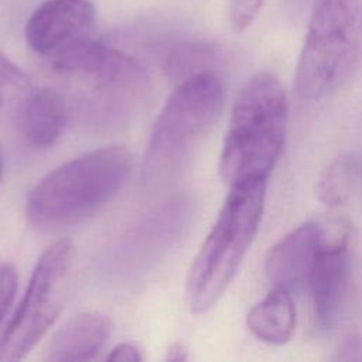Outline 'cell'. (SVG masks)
<instances>
[{
	"instance_id": "obj_7",
	"label": "cell",
	"mask_w": 362,
	"mask_h": 362,
	"mask_svg": "<svg viewBox=\"0 0 362 362\" xmlns=\"http://www.w3.org/2000/svg\"><path fill=\"white\" fill-rule=\"evenodd\" d=\"M74 247L57 240L38 259L25 293L0 341V361L25 358L58 318L66 291Z\"/></svg>"
},
{
	"instance_id": "obj_22",
	"label": "cell",
	"mask_w": 362,
	"mask_h": 362,
	"mask_svg": "<svg viewBox=\"0 0 362 362\" xmlns=\"http://www.w3.org/2000/svg\"><path fill=\"white\" fill-rule=\"evenodd\" d=\"M3 173H4V164H3L1 154H0V182H1V180H3Z\"/></svg>"
},
{
	"instance_id": "obj_13",
	"label": "cell",
	"mask_w": 362,
	"mask_h": 362,
	"mask_svg": "<svg viewBox=\"0 0 362 362\" xmlns=\"http://www.w3.org/2000/svg\"><path fill=\"white\" fill-rule=\"evenodd\" d=\"M250 334L269 345L286 344L296 327V308L291 294L272 287L263 300L255 304L246 317Z\"/></svg>"
},
{
	"instance_id": "obj_6",
	"label": "cell",
	"mask_w": 362,
	"mask_h": 362,
	"mask_svg": "<svg viewBox=\"0 0 362 362\" xmlns=\"http://www.w3.org/2000/svg\"><path fill=\"white\" fill-rule=\"evenodd\" d=\"M48 61L58 75L85 92V102L103 113L132 107L147 88L146 74L134 58L89 35L65 45Z\"/></svg>"
},
{
	"instance_id": "obj_4",
	"label": "cell",
	"mask_w": 362,
	"mask_h": 362,
	"mask_svg": "<svg viewBox=\"0 0 362 362\" xmlns=\"http://www.w3.org/2000/svg\"><path fill=\"white\" fill-rule=\"evenodd\" d=\"M362 51V0H315L294 88L301 99H321L349 76Z\"/></svg>"
},
{
	"instance_id": "obj_16",
	"label": "cell",
	"mask_w": 362,
	"mask_h": 362,
	"mask_svg": "<svg viewBox=\"0 0 362 362\" xmlns=\"http://www.w3.org/2000/svg\"><path fill=\"white\" fill-rule=\"evenodd\" d=\"M30 90L28 76L0 51V109L21 102Z\"/></svg>"
},
{
	"instance_id": "obj_15",
	"label": "cell",
	"mask_w": 362,
	"mask_h": 362,
	"mask_svg": "<svg viewBox=\"0 0 362 362\" xmlns=\"http://www.w3.org/2000/svg\"><path fill=\"white\" fill-rule=\"evenodd\" d=\"M211 59V49L199 44H187L175 48L167 58L165 68L171 79L181 82L182 79L209 69L206 62Z\"/></svg>"
},
{
	"instance_id": "obj_8",
	"label": "cell",
	"mask_w": 362,
	"mask_h": 362,
	"mask_svg": "<svg viewBox=\"0 0 362 362\" xmlns=\"http://www.w3.org/2000/svg\"><path fill=\"white\" fill-rule=\"evenodd\" d=\"M318 221L321 245L308 287L313 296L315 320L322 329H329L339 318L346 290L349 226L339 218Z\"/></svg>"
},
{
	"instance_id": "obj_17",
	"label": "cell",
	"mask_w": 362,
	"mask_h": 362,
	"mask_svg": "<svg viewBox=\"0 0 362 362\" xmlns=\"http://www.w3.org/2000/svg\"><path fill=\"white\" fill-rule=\"evenodd\" d=\"M264 0H230L229 21L233 30L242 31L247 28L256 18Z\"/></svg>"
},
{
	"instance_id": "obj_5",
	"label": "cell",
	"mask_w": 362,
	"mask_h": 362,
	"mask_svg": "<svg viewBox=\"0 0 362 362\" xmlns=\"http://www.w3.org/2000/svg\"><path fill=\"white\" fill-rule=\"evenodd\" d=\"M222 105L223 85L212 69L178 82L153 126L143 161V180L154 182L175 170L212 129Z\"/></svg>"
},
{
	"instance_id": "obj_1",
	"label": "cell",
	"mask_w": 362,
	"mask_h": 362,
	"mask_svg": "<svg viewBox=\"0 0 362 362\" xmlns=\"http://www.w3.org/2000/svg\"><path fill=\"white\" fill-rule=\"evenodd\" d=\"M132 168V153L119 144L66 161L30 191L25 204L28 222L54 230L86 221L122 191Z\"/></svg>"
},
{
	"instance_id": "obj_19",
	"label": "cell",
	"mask_w": 362,
	"mask_h": 362,
	"mask_svg": "<svg viewBox=\"0 0 362 362\" xmlns=\"http://www.w3.org/2000/svg\"><path fill=\"white\" fill-rule=\"evenodd\" d=\"M337 358L341 361H362V338L348 335L339 345Z\"/></svg>"
},
{
	"instance_id": "obj_14",
	"label": "cell",
	"mask_w": 362,
	"mask_h": 362,
	"mask_svg": "<svg viewBox=\"0 0 362 362\" xmlns=\"http://www.w3.org/2000/svg\"><path fill=\"white\" fill-rule=\"evenodd\" d=\"M359 168V157L355 153H342L334 158L317 181L318 199L327 206L345 204L356 187Z\"/></svg>"
},
{
	"instance_id": "obj_18",
	"label": "cell",
	"mask_w": 362,
	"mask_h": 362,
	"mask_svg": "<svg viewBox=\"0 0 362 362\" xmlns=\"http://www.w3.org/2000/svg\"><path fill=\"white\" fill-rule=\"evenodd\" d=\"M17 290V273L10 264H0V325L14 300Z\"/></svg>"
},
{
	"instance_id": "obj_11",
	"label": "cell",
	"mask_w": 362,
	"mask_h": 362,
	"mask_svg": "<svg viewBox=\"0 0 362 362\" xmlns=\"http://www.w3.org/2000/svg\"><path fill=\"white\" fill-rule=\"evenodd\" d=\"M112 321L98 311H85L66 321L51 338L45 349V359L51 362L92 361L105 348Z\"/></svg>"
},
{
	"instance_id": "obj_3",
	"label": "cell",
	"mask_w": 362,
	"mask_h": 362,
	"mask_svg": "<svg viewBox=\"0 0 362 362\" xmlns=\"http://www.w3.org/2000/svg\"><path fill=\"white\" fill-rule=\"evenodd\" d=\"M266 180L229 187L221 212L205 238L187 280V303L194 314L212 308L233 280L263 214Z\"/></svg>"
},
{
	"instance_id": "obj_9",
	"label": "cell",
	"mask_w": 362,
	"mask_h": 362,
	"mask_svg": "<svg viewBox=\"0 0 362 362\" xmlns=\"http://www.w3.org/2000/svg\"><path fill=\"white\" fill-rule=\"evenodd\" d=\"M95 21V7L89 0H45L25 24L28 47L49 58L72 41L86 37Z\"/></svg>"
},
{
	"instance_id": "obj_21",
	"label": "cell",
	"mask_w": 362,
	"mask_h": 362,
	"mask_svg": "<svg viewBox=\"0 0 362 362\" xmlns=\"http://www.w3.org/2000/svg\"><path fill=\"white\" fill-rule=\"evenodd\" d=\"M188 358L187 348L181 342H174L167 349L165 361H175V362H184Z\"/></svg>"
},
{
	"instance_id": "obj_2",
	"label": "cell",
	"mask_w": 362,
	"mask_h": 362,
	"mask_svg": "<svg viewBox=\"0 0 362 362\" xmlns=\"http://www.w3.org/2000/svg\"><path fill=\"white\" fill-rule=\"evenodd\" d=\"M287 98L276 76L259 72L239 89L223 139L219 174L230 187L267 180L284 144Z\"/></svg>"
},
{
	"instance_id": "obj_12",
	"label": "cell",
	"mask_w": 362,
	"mask_h": 362,
	"mask_svg": "<svg viewBox=\"0 0 362 362\" xmlns=\"http://www.w3.org/2000/svg\"><path fill=\"white\" fill-rule=\"evenodd\" d=\"M68 116V100L58 89L30 90L20 103L18 126L21 136L30 146L47 148L59 139Z\"/></svg>"
},
{
	"instance_id": "obj_20",
	"label": "cell",
	"mask_w": 362,
	"mask_h": 362,
	"mask_svg": "<svg viewBox=\"0 0 362 362\" xmlns=\"http://www.w3.org/2000/svg\"><path fill=\"white\" fill-rule=\"evenodd\" d=\"M107 359L112 362H140L143 356L139 346L132 342H122L110 351Z\"/></svg>"
},
{
	"instance_id": "obj_10",
	"label": "cell",
	"mask_w": 362,
	"mask_h": 362,
	"mask_svg": "<svg viewBox=\"0 0 362 362\" xmlns=\"http://www.w3.org/2000/svg\"><path fill=\"white\" fill-rule=\"evenodd\" d=\"M320 245L318 219L307 221L284 235L266 256L264 273L270 286L290 294L307 288Z\"/></svg>"
}]
</instances>
